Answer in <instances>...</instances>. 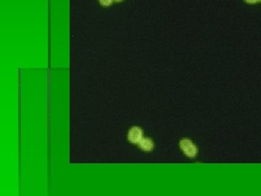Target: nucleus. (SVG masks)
Here are the masks:
<instances>
[{
	"label": "nucleus",
	"mask_w": 261,
	"mask_h": 196,
	"mask_svg": "<svg viewBox=\"0 0 261 196\" xmlns=\"http://www.w3.org/2000/svg\"><path fill=\"white\" fill-rule=\"evenodd\" d=\"M258 1H259V2H261V0H258Z\"/></svg>",
	"instance_id": "7"
},
{
	"label": "nucleus",
	"mask_w": 261,
	"mask_h": 196,
	"mask_svg": "<svg viewBox=\"0 0 261 196\" xmlns=\"http://www.w3.org/2000/svg\"><path fill=\"white\" fill-rule=\"evenodd\" d=\"M113 1H115V2H122V1H123V0H113Z\"/></svg>",
	"instance_id": "6"
},
{
	"label": "nucleus",
	"mask_w": 261,
	"mask_h": 196,
	"mask_svg": "<svg viewBox=\"0 0 261 196\" xmlns=\"http://www.w3.org/2000/svg\"><path fill=\"white\" fill-rule=\"evenodd\" d=\"M99 2L102 6L107 7V6L111 5L113 4V0H99Z\"/></svg>",
	"instance_id": "4"
},
{
	"label": "nucleus",
	"mask_w": 261,
	"mask_h": 196,
	"mask_svg": "<svg viewBox=\"0 0 261 196\" xmlns=\"http://www.w3.org/2000/svg\"><path fill=\"white\" fill-rule=\"evenodd\" d=\"M138 145L141 150L146 152L152 151L154 148V142L150 138L148 137H142Z\"/></svg>",
	"instance_id": "3"
},
{
	"label": "nucleus",
	"mask_w": 261,
	"mask_h": 196,
	"mask_svg": "<svg viewBox=\"0 0 261 196\" xmlns=\"http://www.w3.org/2000/svg\"><path fill=\"white\" fill-rule=\"evenodd\" d=\"M245 1L249 4H255L257 2H258V0H245Z\"/></svg>",
	"instance_id": "5"
},
{
	"label": "nucleus",
	"mask_w": 261,
	"mask_h": 196,
	"mask_svg": "<svg viewBox=\"0 0 261 196\" xmlns=\"http://www.w3.org/2000/svg\"><path fill=\"white\" fill-rule=\"evenodd\" d=\"M142 137H143V131L140 127L134 126L130 128V130L128 131V140L131 143L138 144Z\"/></svg>",
	"instance_id": "2"
},
{
	"label": "nucleus",
	"mask_w": 261,
	"mask_h": 196,
	"mask_svg": "<svg viewBox=\"0 0 261 196\" xmlns=\"http://www.w3.org/2000/svg\"><path fill=\"white\" fill-rule=\"evenodd\" d=\"M179 146L185 155L189 158H194L197 154V148L189 139L181 140L179 143Z\"/></svg>",
	"instance_id": "1"
}]
</instances>
